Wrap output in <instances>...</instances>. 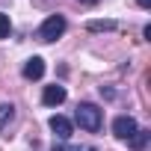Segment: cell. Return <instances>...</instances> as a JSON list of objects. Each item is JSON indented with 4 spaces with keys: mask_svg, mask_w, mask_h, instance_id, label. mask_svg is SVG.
I'll return each instance as SVG.
<instances>
[{
    "mask_svg": "<svg viewBox=\"0 0 151 151\" xmlns=\"http://www.w3.org/2000/svg\"><path fill=\"white\" fill-rule=\"evenodd\" d=\"M74 122H77V124H80L83 130L95 133V130H101V122H104V116H101V110H98L95 104L83 101V104H77V113H74Z\"/></svg>",
    "mask_w": 151,
    "mask_h": 151,
    "instance_id": "obj_1",
    "label": "cell"
},
{
    "mask_svg": "<svg viewBox=\"0 0 151 151\" xmlns=\"http://www.w3.org/2000/svg\"><path fill=\"white\" fill-rule=\"evenodd\" d=\"M65 27H68V24H65V18H62V15H47V18H45V24L39 27L36 39H39V42H56V39L65 33Z\"/></svg>",
    "mask_w": 151,
    "mask_h": 151,
    "instance_id": "obj_2",
    "label": "cell"
},
{
    "mask_svg": "<svg viewBox=\"0 0 151 151\" xmlns=\"http://www.w3.org/2000/svg\"><path fill=\"white\" fill-rule=\"evenodd\" d=\"M65 98H68L65 86L53 83V86H45V95H42V104H45V107H59V104H62Z\"/></svg>",
    "mask_w": 151,
    "mask_h": 151,
    "instance_id": "obj_3",
    "label": "cell"
},
{
    "mask_svg": "<svg viewBox=\"0 0 151 151\" xmlns=\"http://www.w3.org/2000/svg\"><path fill=\"white\" fill-rule=\"evenodd\" d=\"M136 130H139V127H136V122H133L130 116H119V119L113 122V133H116L119 139H130Z\"/></svg>",
    "mask_w": 151,
    "mask_h": 151,
    "instance_id": "obj_4",
    "label": "cell"
},
{
    "mask_svg": "<svg viewBox=\"0 0 151 151\" xmlns=\"http://www.w3.org/2000/svg\"><path fill=\"white\" fill-rule=\"evenodd\" d=\"M47 124H50V130H53L59 139H68V136L74 133L71 119H65V116H59V113H56V116H50V122H47Z\"/></svg>",
    "mask_w": 151,
    "mask_h": 151,
    "instance_id": "obj_5",
    "label": "cell"
},
{
    "mask_svg": "<svg viewBox=\"0 0 151 151\" xmlns=\"http://www.w3.org/2000/svg\"><path fill=\"white\" fill-rule=\"evenodd\" d=\"M42 74H45V59L42 56H33V59L24 62V77L27 80H39Z\"/></svg>",
    "mask_w": 151,
    "mask_h": 151,
    "instance_id": "obj_6",
    "label": "cell"
},
{
    "mask_svg": "<svg viewBox=\"0 0 151 151\" xmlns=\"http://www.w3.org/2000/svg\"><path fill=\"white\" fill-rule=\"evenodd\" d=\"M148 136H151L148 130H136L127 142H130V148H133V151H142V148H145V142H148Z\"/></svg>",
    "mask_w": 151,
    "mask_h": 151,
    "instance_id": "obj_7",
    "label": "cell"
},
{
    "mask_svg": "<svg viewBox=\"0 0 151 151\" xmlns=\"http://www.w3.org/2000/svg\"><path fill=\"white\" fill-rule=\"evenodd\" d=\"M12 119H15V107L12 104H0V130H3Z\"/></svg>",
    "mask_w": 151,
    "mask_h": 151,
    "instance_id": "obj_8",
    "label": "cell"
},
{
    "mask_svg": "<svg viewBox=\"0 0 151 151\" xmlns=\"http://www.w3.org/2000/svg\"><path fill=\"white\" fill-rule=\"evenodd\" d=\"M50 151H98V148H95V145H65V142L56 145V142H53Z\"/></svg>",
    "mask_w": 151,
    "mask_h": 151,
    "instance_id": "obj_9",
    "label": "cell"
},
{
    "mask_svg": "<svg viewBox=\"0 0 151 151\" xmlns=\"http://www.w3.org/2000/svg\"><path fill=\"white\" fill-rule=\"evenodd\" d=\"M9 33H12V21L6 12H0V39H9Z\"/></svg>",
    "mask_w": 151,
    "mask_h": 151,
    "instance_id": "obj_10",
    "label": "cell"
},
{
    "mask_svg": "<svg viewBox=\"0 0 151 151\" xmlns=\"http://www.w3.org/2000/svg\"><path fill=\"white\" fill-rule=\"evenodd\" d=\"M89 30H92V33H101V30H116V21H89Z\"/></svg>",
    "mask_w": 151,
    "mask_h": 151,
    "instance_id": "obj_11",
    "label": "cell"
},
{
    "mask_svg": "<svg viewBox=\"0 0 151 151\" xmlns=\"http://www.w3.org/2000/svg\"><path fill=\"white\" fill-rule=\"evenodd\" d=\"M136 3H139L142 9H148V6H151V0H136Z\"/></svg>",
    "mask_w": 151,
    "mask_h": 151,
    "instance_id": "obj_12",
    "label": "cell"
},
{
    "mask_svg": "<svg viewBox=\"0 0 151 151\" xmlns=\"http://www.w3.org/2000/svg\"><path fill=\"white\" fill-rule=\"evenodd\" d=\"M80 3H98V0H80Z\"/></svg>",
    "mask_w": 151,
    "mask_h": 151,
    "instance_id": "obj_13",
    "label": "cell"
}]
</instances>
